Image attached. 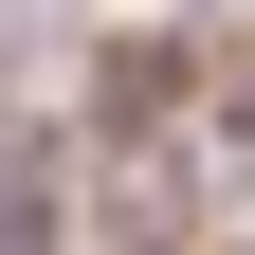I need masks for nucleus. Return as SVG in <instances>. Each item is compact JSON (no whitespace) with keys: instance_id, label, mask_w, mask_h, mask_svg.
Instances as JSON below:
<instances>
[{"instance_id":"f257e3e1","label":"nucleus","mask_w":255,"mask_h":255,"mask_svg":"<svg viewBox=\"0 0 255 255\" xmlns=\"http://www.w3.org/2000/svg\"><path fill=\"white\" fill-rule=\"evenodd\" d=\"M182 91H201V55H182V37H110V73H91V128H110V146H146Z\"/></svg>"}]
</instances>
